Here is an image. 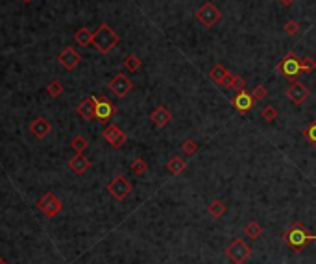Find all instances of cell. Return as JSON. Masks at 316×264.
<instances>
[{"label":"cell","instance_id":"obj_16","mask_svg":"<svg viewBox=\"0 0 316 264\" xmlns=\"http://www.w3.org/2000/svg\"><path fill=\"white\" fill-rule=\"evenodd\" d=\"M150 120H152V124H154L155 128L161 129L170 124V120H172V113H170L165 106H157L154 111L150 113Z\"/></svg>","mask_w":316,"mask_h":264},{"label":"cell","instance_id":"obj_8","mask_svg":"<svg viewBox=\"0 0 316 264\" xmlns=\"http://www.w3.org/2000/svg\"><path fill=\"white\" fill-rule=\"evenodd\" d=\"M115 113H116L115 104L108 96H98V100H96V111H94V120H98L100 124H108Z\"/></svg>","mask_w":316,"mask_h":264},{"label":"cell","instance_id":"obj_22","mask_svg":"<svg viewBox=\"0 0 316 264\" xmlns=\"http://www.w3.org/2000/svg\"><path fill=\"white\" fill-rule=\"evenodd\" d=\"M244 235L250 236L252 240H257V238L262 235V226L259 224V222L252 220V222H248L246 226H244Z\"/></svg>","mask_w":316,"mask_h":264},{"label":"cell","instance_id":"obj_2","mask_svg":"<svg viewBox=\"0 0 316 264\" xmlns=\"http://www.w3.org/2000/svg\"><path fill=\"white\" fill-rule=\"evenodd\" d=\"M120 43V37H118V33H116L109 24H100L98 26V30L94 31V37H93V46L98 50L100 54H109L116 45Z\"/></svg>","mask_w":316,"mask_h":264},{"label":"cell","instance_id":"obj_15","mask_svg":"<svg viewBox=\"0 0 316 264\" xmlns=\"http://www.w3.org/2000/svg\"><path fill=\"white\" fill-rule=\"evenodd\" d=\"M96 100L98 96H87L85 100H82V104H78L76 113L84 118V120H93L94 111H96Z\"/></svg>","mask_w":316,"mask_h":264},{"label":"cell","instance_id":"obj_31","mask_svg":"<svg viewBox=\"0 0 316 264\" xmlns=\"http://www.w3.org/2000/svg\"><path fill=\"white\" fill-rule=\"evenodd\" d=\"M301 70H303L305 74H311V72H315V70H316V61L313 59L311 56L303 58V59H301Z\"/></svg>","mask_w":316,"mask_h":264},{"label":"cell","instance_id":"obj_4","mask_svg":"<svg viewBox=\"0 0 316 264\" xmlns=\"http://www.w3.org/2000/svg\"><path fill=\"white\" fill-rule=\"evenodd\" d=\"M194 17L198 19V23H200L201 26L213 28V26L222 19V13H220V9L216 8L213 2H203L200 8L196 9Z\"/></svg>","mask_w":316,"mask_h":264},{"label":"cell","instance_id":"obj_34","mask_svg":"<svg viewBox=\"0 0 316 264\" xmlns=\"http://www.w3.org/2000/svg\"><path fill=\"white\" fill-rule=\"evenodd\" d=\"M278 2L281 4V6H285V8H288V6H292L296 0H278Z\"/></svg>","mask_w":316,"mask_h":264},{"label":"cell","instance_id":"obj_33","mask_svg":"<svg viewBox=\"0 0 316 264\" xmlns=\"http://www.w3.org/2000/svg\"><path fill=\"white\" fill-rule=\"evenodd\" d=\"M300 31V24L296 21H287L285 23V33L287 35H296Z\"/></svg>","mask_w":316,"mask_h":264},{"label":"cell","instance_id":"obj_19","mask_svg":"<svg viewBox=\"0 0 316 264\" xmlns=\"http://www.w3.org/2000/svg\"><path fill=\"white\" fill-rule=\"evenodd\" d=\"M93 37H94V31H91L89 28H80V30H76V33H74V41H76L80 46H89L93 45Z\"/></svg>","mask_w":316,"mask_h":264},{"label":"cell","instance_id":"obj_11","mask_svg":"<svg viewBox=\"0 0 316 264\" xmlns=\"http://www.w3.org/2000/svg\"><path fill=\"white\" fill-rule=\"evenodd\" d=\"M309 94H311L309 87L305 85V83H301V82L290 83V87L287 89V98L290 100L294 106H301V104H303V102L309 98Z\"/></svg>","mask_w":316,"mask_h":264},{"label":"cell","instance_id":"obj_5","mask_svg":"<svg viewBox=\"0 0 316 264\" xmlns=\"http://www.w3.org/2000/svg\"><path fill=\"white\" fill-rule=\"evenodd\" d=\"M226 255H228V259H230L233 264H244L248 259H250V255H252V248H250L244 240L235 238V240L228 246V249H226Z\"/></svg>","mask_w":316,"mask_h":264},{"label":"cell","instance_id":"obj_13","mask_svg":"<svg viewBox=\"0 0 316 264\" xmlns=\"http://www.w3.org/2000/svg\"><path fill=\"white\" fill-rule=\"evenodd\" d=\"M230 102H231V106L235 107L239 113H248L255 104L254 96H252L246 89H244V91H240V92H235V96H231Z\"/></svg>","mask_w":316,"mask_h":264},{"label":"cell","instance_id":"obj_3","mask_svg":"<svg viewBox=\"0 0 316 264\" xmlns=\"http://www.w3.org/2000/svg\"><path fill=\"white\" fill-rule=\"evenodd\" d=\"M279 76H283L287 82H298L300 80V76L303 74V70H301V59L296 56V52H288L283 58V59L278 63V67H276Z\"/></svg>","mask_w":316,"mask_h":264},{"label":"cell","instance_id":"obj_18","mask_svg":"<svg viewBox=\"0 0 316 264\" xmlns=\"http://www.w3.org/2000/svg\"><path fill=\"white\" fill-rule=\"evenodd\" d=\"M69 168L74 174L82 176V174H85L89 168H91V163H89V159L85 157L84 153H76V155L69 161Z\"/></svg>","mask_w":316,"mask_h":264},{"label":"cell","instance_id":"obj_7","mask_svg":"<svg viewBox=\"0 0 316 264\" xmlns=\"http://www.w3.org/2000/svg\"><path fill=\"white\" fill-rule=\"evenodd\" d=\"M108 192L115 198L116 202H122L130 196L131 192V183L124 177V176H115L111 181L108 183Z\"/></svg>","mask_w":316,"mask_h":264},{"label":"cell","instance_id":"obj_23","mask_svg":"<svg viewBox=\"0 0 316 264\" xmlns=\"http://www.w3.org/2000/svg\"><path fill=\"white\" fill-rule=\"evenodd\" d=\"M130 170L133 174H137V176H143V174H146L148 170V163L143 157H135L130 163Z\"/></svg>","mask_w":316,"mask_h":264},{"label":"cell","instance_id":"obj_36","mask_svg":"<svg viewBox=\"0 0 316 264\" xmlns=\"http://www.w3.org/2000/svg\"><path fill=\"white\" fill-rule=\"evenodd\" d=\"M23 2H24V4H30L31 0H23Z\"/></svg>","mask_w":316,"mask_h":264},{"label":"cell","instance_id":"obj_25","mask_svg":"<svg viewBox=\"0 0 316 264\" xmlns=\"http://www.w3.org/2000/svg\"><path fill=\"white\" fill-rule=\"evenodd\" d=\"M87 146H89V143H87V139L82 135L74 137V139L70 141V148L76 151V153H84V151L87 150Z\"/></svg>","mask_w":316,"mask_h":264},{"label":"cell","instance_id":"obj_32","mask_svg":"<svg viewBox=\"0 0 316 264\" xmlns=\"http://www.w3.org/2000/svg\"><path fill=\"white\" fill-rule=\"evenodd\" d=\"M47 91L50 96H54V98H57V96H61L63 94V85L59 82H50L47 87Z\"/></svg>","mask_w":316,"mask_h":264},{"label":"cell","instance_id":"obj_10","mask_svg":"<svg viewBox=\"0 0 316 264\" xmlns=\"http://www.w3.org/2000/svg\"><path fill=\"white\" fill-rule=\"evenodd\" d=\"M104 133V139L108 141V144L111 146V148H115V150H118V148H122V144L126 143V133H124L122 129L118 128L116 124H109V126H106V129L102 131Z\"/></svg>","mask_w":316,"mask_h":264},{"label":"cell","instance_id":"obj_21","mask_svg":"<svg viewBox=\"0 0 316 264\" xmlns=\"http://www.w3.org/2000/svg\"><path fill=\"white\" fill-rule=\"evenodd\" d=\"M226 211H228V207H226V204L220 202V200H213V202L207 205V212L211 214V218L215 220L222 218L224 214H226Z\"/></svg>","mask_w":316,"mask_h":264},{"label":"cell","instance_id":"obj_26","mask_svg":"<svg viewBox=\"0 0 316 264\" xmlns=\"http://www.w3.org/2000/svg\"><path fill=\"white\" fill-rule=\"evenodd\" d=\"M278 109L274 106H266V107H262V111H261V118L264 122H274L276 118H278Z\"/></svg>","mask_w":316,"mask_h":264},{"label":"cell","instance_id":"obj_30","mask_svg":"<svg viewBox=\"0 0 316 264\" xmlns=\"http://www.w3.org/2000/svg\"><path fill=\"white\" fill-rule=\"evenodd\" d=\"M231 89L235 92H240L246 89V80L240 74H233V82H231Z\"/></svg>","mask_w":316,"mask_h":264},{"label":"cell","instance_id":"obj_20","mask_svg":"<svg viewBox=\"0 0 316 264\" xmlns=\"http://www.w3.org/2000/svg\"><path fill=\"white\" fill-rule=\"evenodd\" d=\"M185 168H187V163L179 157V155L170 157L169 163H167V170H169L170 174H174V176H179L181 172H185Z\"/></svg>","mask_w":316,"mask_h":264},{"label":"cell","instance_id":"obj_6","mask_svg":"<svg viewBox=\"0 0 316 264\" xmlns=\"http://www.w3.org/2000/svg\"><path fill=\"white\" fill-rule=\"evenodd\" d=\"M37 207L47 218H54V216H57V214L63 211L61 200L56 196L54 192H47V194L37 202Z\"/></svg>","mask_w":316,"mask_h":264},{"label":"cell","instance_id":"obj_27","mask_svg":"<svg viewBox=\"0 0 316 264\" xmlns=\"http://www.w3.org/2000/svg\"><path fill=\"white\" fill-rule=\"evenodd\" d=\"M181 151L187 153V155H194V153L198 151V143L193 141V139H187V141L181 143Z\"/></svg>","mask_w":316,"mask_h":264},{"label":"cell","instance_id":"obj_17","mask_svg":"<svg viewBox=\"0 0 316 264\" xmlns=\"http://www.w3.org/2000/svg\"><path fill=\"white\" fill-rule=\"evenodd\" d=\"M50 129H52V126H50V122H48L45 117H37V118L30 124V131L39 141H43V139L50 133Z\"/></svg>","mask_w":316,"mask_h":264},{"label":"cell","instance_id":"obj_24","mask_svg":"<svg viewBox=\"0 0 316 264\" xmlns=\"http://www.w3.org/2000/svg\"><path fill=\"white\" fill-rule=\"evenodd\" d=\"M141 65H143V61H141L135 54H128L126 59H124V67L128 68L130 72H137L141 68Z\"/></svg>","mask_w":316,"mask_h":264},{"label":"cell","instance_id":"obj_12","mask_svg":"<svg viewBox=\"0 0 316 264\" xmlns=\"http://www.w3.org/2000/svg\"><path fill=\"white\" fill-rule=\"evenodd\" d=\"M209 78L213 80L215 83H218L220 87H226V89H231V82H233V74L228 70V68L220 65V63H216L215 67L211 68V72H209Z\"/></svg>","mask_w":316,"mask_h":264},{"label":"cell","instance_id":"obj_35","mask_svg":"<svg viewBox=\"0 0 316 264\" xmlns=\"http://www.w3.org/2000/svg\"><path fill=\"white\" fill-rule=\"evenodd\" d=\"M0 264H6V261H4V259H2V257H0Z\"/></svg>","mask_w":316,"mask_h":264},{"label":"cell","instance_id":"obj_14","mask_svg":"<svg viewBox=\"0 0 316 264\" xmlns=\"http://www.w3.org/2000/svg\"><path fill=\"white\" fill-rule=\"evenodd\" d=\"M57 61H59L67 70H74V68L80 65V61H82V56H80L72 46H67V48L57 56Z\"/></svg>","mask_w":316,"mask_h":264},{"label":"cell","instance_id":"obj_9","mask_svg":"<svg viewBox=\"0 0 316 264\" xmlns=\"http://www.w3.org/2000/svg\"><path fill=\"white\" fill-rule=\"evenodd\" d=\"M108 89L113 92L115 96L124 98V96H128V94L131 92L133 83H131V80L126 74H116L113 80H109L108 82Z\"/></svg>","mask_w":316,"mask_h":264},{"label":"cell","instance_id":"obj_28","mask_svg":"<svg viewBox=\"0 0 316 264\" xmlns=\"http://www.w3.org/2000/svg\"><path fill=\"white\" fill-rule=\"evenodd\" d=\"M250 94L254 96L255 102H261V100H264L266 96H268V89H266L264 85H255Z\"/></svg>","mask_w":316,"mask_h":264},{"label":"cell","instance_id":"obj_1","mask_svg":"<svg viewBox=\"0 0 316 264\" xmlns=\"http://www.w3.org/2000/svg\"><path fill=\"white\" fill-rule=\"evenodd\" d=\"M281 240L285 242V244H288L290 249H294V251H301L309 242L316 240V235L309 233L301 222H294L292 226H290V229L281 235Z\"/></svg>","mask_w":316,"mask_h":264},{"label":"cell","instance_id":"obj_29","mask_svg":"<svg viewBox=\"0 0 316 264\" xmlns=\"http://www.w3.org/2000/svg\"><path fill=\"white\" fill-rule=\"evenodd\" d=\"M303 137H305L313 146H316V120L311 122L307 128L303 129Z\"/></svg>","mask_w":316,"mask_h":264}]
</instances>
